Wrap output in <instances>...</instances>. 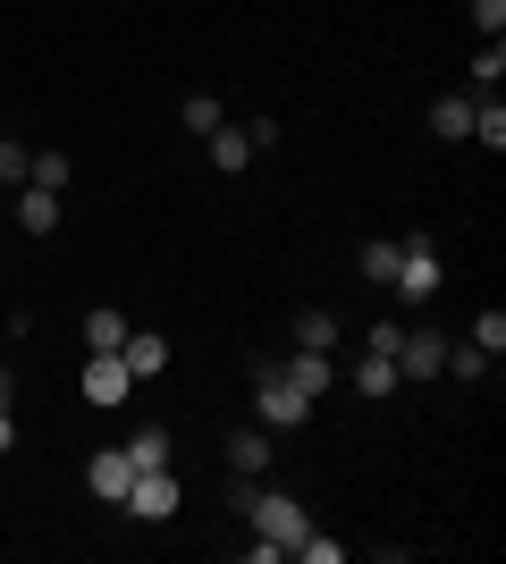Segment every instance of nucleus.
I'll use <instances>...</instances> for the list:
<instances>
[{
	"mask_svg": "<svg viewBox=\"0 0 506 564\" xmlns=\"http://www.w3.org/2000/svg\"><path fill=\"white\" fill-rule=\"evenodd\" d=\"M304 413H313V397H304L279 362H262V379H254V422L279 438V430H304Z\"/></svg>",
	"mask_w": 506,
	"mask_h": 564,
	"instance_id": "nucleus-1",
	"label": "nucleus"
},
{
	"mask_svg": "<svg viewBox=\"0 0 506 564\" xmlns=\"http://www.w3.org/2000/svg\"><path fill=\"white\" fill-rule=\"evenodd\" d=\"M245 514H254V531H262V540H279V547H288V556H295V540L313 531V514H304L295 497H270V489H254V497H245Z\"/></svg>",
	"mask_w": 506,
	"mask_h": 564,
	"instance_id": "nucleus-2",
	"label": "nucleus"
},
{
	"mask_svg": "<svg viewBox=\"0 0 506 564\" xmlns=\"http://www.w3.org/2000/svg\"><path fill=\"white\" fill-rule=\"evenodd\" d=\"M119 506H127V514H136V522H169V514H177V506H186V489H177V471L161 464V471H136Z\"/></svg>",
	"mask_w": 506,
	"mask_h": 564,
	"instance_id": "nucleus-3",
	"label": "nucleus"
},
{
	"mask_svg": "<svg viewBox=\"0 0 506 564\" xmlns=\"http://www.w3.org/2000/svg\"><path fill=\"white\" fill-rule=\"evenodd\" d=\"M388 286H397L406 304H431L439 286H448V270H439V253L422 245V236H413V245H397V279H388Z\"/></svg>",
	"mask_w": 506,
	"mask_h": 564,
	"instance_id": "nucleus-4",
	"label": "nucleus"
},
{
	"mask_svg": "<svg viewBox=\"0 0 506 564\" xmlns=\"http://www.w3.org/2000/svg\"><path fill=\"white\" fill-rule=\"evenodd\" d=\"M127 397H136V379H127L119 354H85V404L110 413V404H127Z\"/></svg>",
	"mask_w": 506,
	"mask_h": 564,
	"instance_id": "nucleus-5",
	"label": "nucleus"
},
{
	"mask_svg": "<svg viewBox=\"0 0 506 564\" xmlns=\"http://www.w3.org/2000/svg\"><path fill=\"white\" fill-rule=\"evenodd\" d=\"M127 480H136V464H127V447H101L94 464H85V489H94L101 506H119V497H127Z\"/></svg>",
	"mask_w": 506,
	"mask_h": 564,
	"instance_id": "nucleus-6",
	"label": "nucleus"
},
{
	"mask_svg": "<svg viewBox=\"0 0 506 564\" xmlns=\"http://www.w3.org/2000/svg\"><path fill=\"white\" fill-rule=\"evenodd\" d=\"M119 362H127V379H161L169 371V337H136V329H127V346H119Z\"/></svg>",
	"mask_w": 506,
	"mask_h": 564,
	"instance_id": "nucleus-7",
	"label": "nucleus"
},
{
	"mask_svg": "<svg viewBox=\"0 0 506 564\" xmlns=\"http://www.w3.org/2000/svg\"><path fill=\"white\" fill-rule=\"evenodd\" d=\"M279 371H288L295 388H304V397H330V388H337V371H330V354H313V346H295L288 362H279Z\"/></svg>",
	"mask_w": 506,
	"mask_h": 564,
	"instance_id": "nucleus-8",
	"label": "nucleus"
},
{
	"mask_svg": "<svg viewBox=\"0 0 506 564\" xmlns=\"http://www.w3.org/2000/svg\"><path fill=\"white\" fill-rule=\"evenodd\" d=\"M439 362H448V346H439L431 329H422V337H406V346H397V379H439Z\"/></svg>",
	"mask_w": 506,
	"mask_h": 564,
	"instance_id": "nucleus-9",
	"label": "nucleus"
},
{
	"mask_svg": "<svg viewBox=\"0 0 506 564\" xmlns=\"http://www.w3.org/2000/svg\"><path fill=\"white\" fill-rule=\"evenodd\" d=\"M18 228L25 236H51V228H60V194H51V186H25L18 194Z\"/></svg>",
	"mask_w": 506,
	"mask_h": 564,
	"instance_id": "nucleus-10",
	"label": "nucleus"
},
{
	"mask_svg": "<svg viewBox=\"0 0 506 564\" xmlns=\"http://www.w3.org/2000/svg\"><path fill=\"white\" fill-rule=\"evenodd\" d=\"M228 464H237L245 480H254V471H270V430H262V422L237 430V438H228Z\"/></svg>",
	"mask_w": 506,
	"mask_h": 564,
	"instance_id": "nucleus-11",
	"label": "nucleus"
},
{
	"mask_svg": "<svg viewBox=\"0 0 506 564\" xmlns=\"http://www.w3.org/2000/svg\"><path fill=\"white\" fill-rule=\"evenodd\" d=\"M119 346H127V321H119V312H110V304L85 312V354H119Z\"/></svg>",
	"mask_w": 506,
	"mask_h": 564,
	"instance_id": "nucleus-12",
	"label": "nucleus"
},
{
	"mask_svg": "<svg viewBox=\"0 0 506 564\" xmlns=\"http://www.w3.org/2000/svg\"><path fill=\"white\" fill-rule=\"evenodd\" d=\"M127 464H136V471H161V464H169V430H161V422H144L136 438H127Z\"/></svg>",
	"mask_w": 506,
	"mask_h": 564,
	"instance_id": "nucleus-13",
	"label": "nucleus"
},
{
	"mask_svg": "<svg viewBox=\"0 0 506 564\" xmlns=\"http://www.w3.org/2000/svg\"><path fill=\"white\" fill-rule=\"evenodd\" d=\"M355 388H363V397H397V354H363Z\"/></svg>",
	"mask_w": 506,
	"mask_h": 564,
	"instance_id": "nucleus-14",
	"label": "nucleus"
},
{
	"mask_svg": "<svg viewBox=\"0 0 506 564\" xmlns=\"http://www.w3.org/2000/svg\"><path fill=\"white\" fill-rule=\"evenodd\" d=\"M431 135L464 143V135H473V101H464V94H448V101H439V110H431Z\"/></svg>",
	"mask_w": 506,
	"mask_h": 564,
	"instance_id": "nucleus-15",
	"label": "nucleus"
},
{
	"mask_svg": "<svg viewBox=\"0 0 506 564\" xmlns=\"http://www.w3.org/2000/svg\"><path fill=\"white\" fill-rule=\"evenodd\" d=\"M245 161H254V143H245V135H228V127H212V169H219V177H237Z\"/></svg>",
	"mask_w": 506,
	"mask_h": 564,
	"instance_id": "nucleus-16",
	"label": "nucleus"
},
{
	"mask_svg": "<svg viewBox=\"0 0 506 564\" xmlns=\"http://www.w3.org/2000/svg\"><path fill=\"white\" fill-rule=\"evenodd\" d=\"M473 143H489V152L506 143V101H498V94H489V101H473Z\"/></svg>",
	"mask_w": 506,
	"mask_h": 564,
	"instance_id": "nucleus-17",
	"label": "nucleus"
},
{
	"mask_svg": "<svg viewBox=\"0 0 506 564\" xmlns=\"http://www.w3.org/2000/svg\"><path fill=\"white\" fill-rule=\"evenodd\" d=\"M355 279L388 286V279H397V245H363V261H355Z\"/></svg>",
	"mask_w": 506,
	"mask_h": 564,
	"instance_id": "nucleus-18",
	"label": "nucleus"
},
{
	"mask_svg": "<svg viewBox=\"0 0 506 564\" xmlns=\"http://www.w3.org/2000/svg\"><path fill=\"white\" fill-rule=\"evenodd\" d=\"M295 346L330 354V346H337V321H330V312H304V321H295Z\"/></svg>",
	"mask_w": 506,
	"mask_h": 564,
	"instance_id": "nucleus-19",
	"label": "nucleus"
},
{
	"mask_svg": "<svg viewBox=\"0 0 506 564\" xmlns=\"http://www.w3.org/2000/svg\"><path fill=\"white\" fill-rule=\"evenodd\" d=\"M473 346H482L489 362H498V354H506V312H498V304H489L482 321H473Z\"/></svg>",
	"mask_w": 506,
	"mask_h": 564,
	"instance_id": "nucleus-20",
	"label": "nucleus"
},
{
	"mask_svg": "<svg viewBox=\"0 0 506 564\" xmlns=\"http://www.w3.org/2000/svg\"><path fill=\"white\" fill-rule=\"evenodd\" d=\"M498 76H506V51L482 43V51H473V85H482V94H498Z\"/></svg>",
	"mask_w": 506,
	"mask_h": 564,
	"instance_id": "nucleus-21",
	"label": "nucleus"
},
{
	"mask_svg": "<svg viewBox=\"0 0 506 564\" xmlns=\"http://www.w3.org/2000/svg\"><path fill=\"white\" fill-rule=\"evenodd\" d=\"M25 186H51V194H60V186H68V152H34V177H25Z\"/></svg>",
	"mask_w": 506,
	"mask_h": 564,
	"instance_id": "nucleus-22",
	"label": "nucleus"
},
{
	"mask_svg": "<svg viewBox=\"0 0 506 564\" xmlns=\"http://www.w3.org/2000/svg\"><path fill=\"white\" fill-rule=\"evenodd\" d=\"M295 556H304V564H346V540H321V531H304V540H295Z\"/></svg>",
	"mask_w": 506,
	"mask_h": 564,
	"instance_id": "nucleus-23",
	"label": "nucleus"
},
{
	"mask_svg": "<svg viewBox=\"0 0 506 564\" xmlns=\"http://www.w3.org/2000/svg\"><path fill=\"white\" fill-rule=\"evenodd\" d=\"M0 177H9V186H18V177H34V152H25L18 135H0Z\"/></svg>",
	"mask_w": 506,
	"mask_h": 564,
	"instance_id": "nucleus-24",
	"label": "nucleus"
},
{
	"mask_svg": "<svg viewBox=\"0 0 506 564\" xmlns=\"http://www.w3.org/2000/svg\"><path fill=\"white\" fill-rule=\"evenodd\" d=\"M439 371H456V379H482V371H489V354H482V346H448V362H439Z\"/></svg>",
	"mask_w": 506,
	"mask_h": 564,
	"instance_id": "nucleus-25",
	"label": "nucleus"
},
{
	"mask_svg": "<svg viewBox=\"0 0 506 564\" xmlns=\"http://www.w3.org/2000/svg\"><path fill=\"white\" fill-rule=\"evenodd\" d=\"M406 346V329H397V321H372V329H363V354H397Z\"/></svg>",
	"mask_w": 506,
	"mask_h": 564,
	"instance_id": "nucleus-26",
	"label": "nucleus"
},
{
	"mask_svg": "<svg viewBox=\"0 0 506 564\" xmlns=\"http://www.w3.org/2000/svg\"><path fill=\"white\" fill-rule=\"evenodd\" d=\"M473 25H482V43H498L506 34V0H473Z\"/></svg>",
	"mask_w": 506,
	"mask_h": 564,
	"instance_id": "nucleus-27",
	"label": "nucleus"
},
{
	"mask_svg": "<svg viewBox=\"0 0 506 564\" xmlns=\"http://www.w3.org/2000/svg\"><path fill=\"white\" fill-rule=\"evenodd\" d=\"M186 127H194V135H212V127H219V101L194 94V101H186Z\"/></svg>",
	"mask_w": 506,
	"mask_h": 564,
	"instance_id": "nucleus-28",
	"label": "nucleus"
},
{
	"mask_svg": "<svg viewBox=\"0 0 506 564\" xmlns=\"http://www.w3.org/2000/svg\"><path fill=\"white\" fill-rule=\"evenodd\" d=\"M245 143H254V152H279L288 135H279V118H254V127H245Z\"/></svg>",
	"mask_w": 506,
	"mask_h": 564,
	"instance_id": "nucleus-29",
	"label": "nucleus"
},
{
	"mask_svg": "<svg viewBox=\"0 0 506 564\" xmlns=\"http://www.w3.org/2000/svg\"><path fill=\"white\" fill-rule=\"evenodd\" d=\"M18 447V422H9V379H0V455Z\"/></svg>",
	"mask_w": 506,
	"mask_h": 564,
	"instance_id": "nucleus-30",
	"label": "nucleus"
}]
</instances>
